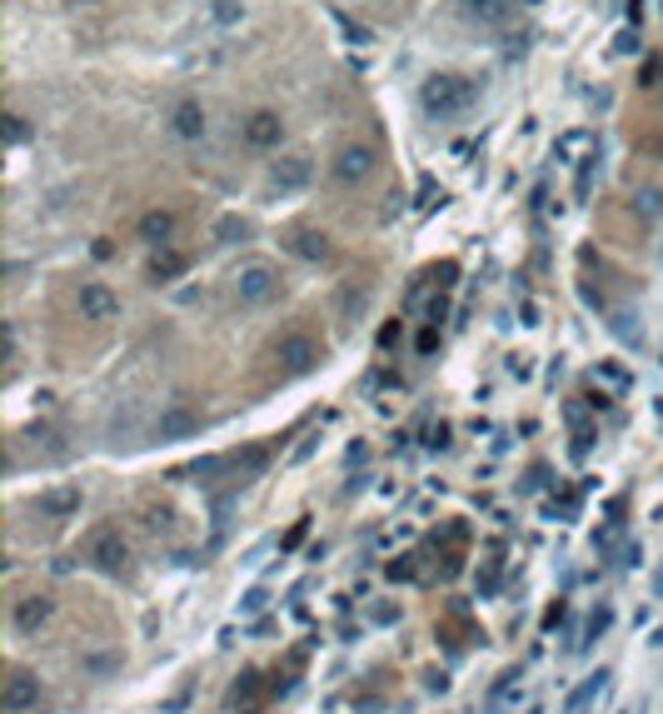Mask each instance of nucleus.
Masks as SVG:
<instances>
[{
  "label": "nucleus",
  "mask_w": 663,
  "mask_h": 714,
  "mask_svg": "<svg viewBox=\"0 0 663 714\" xmlns=\"http://www.w3.org/2000/svg\"><path fill=\"white\" fill-rule=\"evenodd\" d=\"M175 135H185V141H200L204 135V110L195 105V100H180V105H175Z\"/></svg>",
  "instance_id": "9"
},
{
  "label": "nucleus",
  "mask_w": 663,
  "mask_h": 714,
  "mask_svg": "<svg viewBox=\"0 0 663 714\" xmlns=\"http://www.w3.org/2000/svg\"><path fill=\"white\" fill-rule=\"evenodd\" d=\"M140 235L155 240V245H170V235H175V215H170V210H150V215L140 220Z\"/></svg>",
  "instance_id": "12"
},
{
  "label": "nucleus",
  "mask_w": 663,
  "mask_h": 714,
  "mask_svg": "<svg viewBox=\"0 0 663 714\" xmlns=\"http://www.w3.org/2000/svg\"><path fill=\"white\" fill-rule=\"evenodd\" d=\"M180 270H185V255H175V250L155 255V265H150V275H155V280H165V275H180Z\"/></svg>",
  "instance_id": "13"
},
{
  "label": "nucleus",
  "mask_w": 663,
  "mask_h": 714,
  "mask_svg": "<svg viewBox=\"0 0 663 714\" xmlns=\"http://www.w3.org/2000/svg\"><path fill=\"white\" fill-rule=\"evenodd\" d=\"M269 360L279 365V375H304V370H314L324 360V340L295 325V330H285V335L269 345Z\"/></svg>",
  "instance_id": "1"
},
{
  "label": "nucleus",
  "mask_w": 663,
  "mask_h": 714,
  "mask_svg": "<svg viewBox=\"0 0 663 714\" xmlns=\"http://www.w3.org/2000/svg\"><path fill=\"white\" fill-rule=\"evenodd\" d=\"M76 305H80V320H115V315H120V295L105 290V285H95V280L80 285Z\"/></svg>",
  "instance_id": "7"
},
{
  "label": "nucleus",
  "mask_w": 663,
  "mask_h": 714,
  "mask_svg": "<svg viewBox=\"0 0 663 714\" xmlns=\"http://www.w3.org/2000/svg\"><path fill=\"white\" fill-rule=\"evenodd\" d=\"M469 96H474V86H469V80H459V76H434L424 86V105L439 110V115H444V110L469 105Z\"/></svg>",
  "instance_id": "6"
},
{
  "label": "nucleus",
  "mask_w": 663,
  "mask_h": 714,
  "mask_svg": "<svg viewBox=\"0 0 663 714\" xmlns=\"http://www.w3.org/2000/svg\"><path fill=\"white\" fill-rule=\"evenodd\" d=\"M245 141L259 145V151H275V145L285 141V120H279L275 110H255V115L245 120Z\"/></svg>",
  "instance_id": "8"
},
{
  "label": "nucleus",
  "mask_w": 663,
  "mask_h": 714,
  "mask_svg": "<svg viewBox=\"0 0 663 714\" xmlns=\"http://www.w3.org/2000/svg\"><path fill=\"white\" fill-rule=\"evenodd\" d=\"M45 615H50V605H45L41 595H25V600H15V629H25V635H31L35 625H45Z\"/></svg>",
  "instance_id": "11"
},
{
  "label": "nucleus",
  "mask_w": 663,
  "mask_h": 714,
  "mask_svg": "<svg viewBox=\"0 0 663 714\" xmlns=\"http://www.w3.org/2000/svg\"><path fill=\"white\" fill-rule=\"evenodd\" d=\"M235 295H240L245 305L275 300V295H279V270L269 265V260H245V265H240V275H235Z\"/></svg>",
  "instance_id": "3"
},
{
  "label": "nucleus",
  "mask_w": 663,
  "mask_h": 714,
  "mask_svg": "<svg viewBox=\"0 0 663 714\" xmlns=\"http://www.w3.org/2000/svg\"><path fill=\"white\" fill-rule=\"evenodd\" d=\"M304 180H310V160H304V155H285V160L275 165L279 190H295V185H304Z\"/></svg>",
  "instance_id": "10"
},
{
  "label": "nucleus",
  "mask_w": 663,
  "mask_h": 714,
  "mask_svg": "<svg viewBox=\"0 0 663 714\" xmlns=\"http://www.w3.org/2000/svg\"><path fill=\"white\" fill-rule=\"evenodd\" d=\"M0 709H5V714H45L41 680H31L25 670H15L11 680H5V700H0Z\"/></svg>",
  "instance_id": "5"
},
{
  "label": "nucleus",
  "mask_w": 663,
  "mask_h": 714,
  "mask_svg": "<svg viewBox=\"0 0 663 714\" xmlns=\"http://www.w3.org/2000/svg\"><path fill=\"white\" fill-rule=\"evenodd\" d=\"M375 145H364V141H350V145H340V155H334V180L340 185H359V180H369L375 175Z\"/></svg>",
  "instance_id": "4"
},
{
  "label": "nucleus",
  "mask_w": 663,
  "mask_h": 714,
  "mask_svg": "<svg viewBox=\"0 0 663 714\" xmlns=\"http://www.w3.org/2000/svg\"><path fill=\"white\" fill-rule=\"evenodd\" d=\"M86 560L105 574L130 570V545H125V535H120V525H100V530L86 535Z\"/></svg>",
  "instance_id": "2"
}]
</instances>
